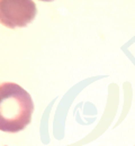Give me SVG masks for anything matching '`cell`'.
I'll use <instances>...</instances> for the list:
<instances>
[{"instance_id":"6da1fadb","label":"cell","mask_w":135,"mask_h":146,"mask_svg":"<svg viewBox=\"0 0 135 146\" xmlns=\"http://www.w3.org/2000/svg\"><path fill=\"white\" fill-rule=\"evenodd\" d=\"M34 111L32 97L25 89L13 82L0 84V130L17 133L31 120Z\"/></svg>"},{"instance_id":"7a4b0ae2","label":"cell","mask_w":135,"mask_h":146,"mask_svg":"<svg viewBox=\"0 0 135 146\" xmlns=\"http://www.w3.org/2000/svg\"><path fill=\"white\" fill-rule=\"evenodd\" d=\"M36 16L33 0H0V24L8 28L25 27Z\"/></svg>"},{"instance_id":"3957f363","label":"cell","mask_w":135,"mask_h":146,"mask_svg":"<svg viewBox=\"0 0 135 146\" xmlns=\"http://www.w3.org/2000/svg\"><path fill=\"white\" fill-rule=\"evenodd\" d=\"M41 1H52V0H41Z\"/></svg>"}]
</instances>
